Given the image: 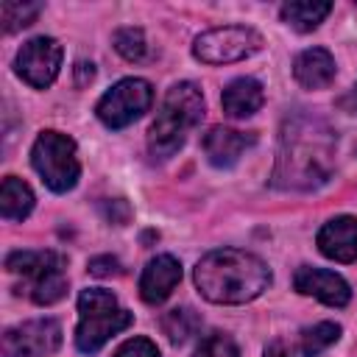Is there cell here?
Returning a JSON list of instances; mask_svg holds the SVG:
<instances>
[{
  "label": "cell",
  "mask_w": 357,
  "mask_h": 357,
  "mask_svg": "<svg viewBox=\"0 0 357 357\" xmlns=\"http://www.w3.org/2000/svg\"><path fill=\"white\" fill-rule=\"evenodd\" d=\"M335 131L315 114L296 112L282 126L273 184L282 190H315L332 173Z\"/></svg>",
  "instance_id": "cell-1"
},
{
  "label": "cell",
  "mask_w": 357,
  "mask_h": 357,
  "mask_svg": "<svg viewBox=\"0 0 357 357\" xmlns=\"http://www.w3.org/2000/svg\"><path fill=\"white\" fill-rule=\"evenodd\" d=\"M192 279L198 293L212 304H245L268 290L271 271L251 251L218 248L198 259Z\"/></svg>",
  "instance_id": "cell-2"
},
{
  "label": "cell",
  "mask_w": 357,
  "mask_h": 357,
  "mask_svg": "<svg viewBox=\"0 0 357 357\" xmlns=\"http://www.w3.org/2000/svg\"><path fill=\"white\" fill-rule=\"evenodd\" d=\"M204 117V95L192 81H178L167 89L162 109L148 128V148L156 159L173 156Z\"/></svg>",
  "instance_id": "cell-3"
},
{
  "label": "cell",
  "mask_w": 357,
  "mask_h": 357,
  "mask_svg": "<svg viewBox=\"0 0 357 357\" xmlns=\"http://www.w3.org/2000/svg\"><path fill=\"white\" fill-rule=\"evenodd\" d=\"M134 315L117 304V298L103 287H86L78 296V326L75 346L84 354H95L103 349L109 337L128 329Z\"/></svg>",
  "instance_id": "cell-4"
},
{
  "label": "cell",
  "mask_w": 357,
  "mask_h": 357,
  "mask_svg": "<svg viewBox=\"0 0 357 357\" xmlns=\"http://www.w3.org/2000/svg\"><path fill=\"white\" fill-rule=\"evenodd\" d=\"M8 273L22 276L17 293H25L33 304H56L67 296L64 257L56 251H14L6 257Z\"/></svg>",
  "instance_id": "cell-5"
},
{
  "label": "cell",
  "mask_w": 357,
  "mask_h": 357,
  "mask_svg": "<svg viewBox=\"0 0 357 357\" xmlns=\"http://www.w3.org/2000/svg\"><path fill=\"white\" fill-rule=\"evenodd\" d=\"M31 165L53 192H67L78 184L81 165L75 142L61 131H42L31 148Z\"/></svg>",
  "instance_id": "cell-6"
},
{
  "label": "cell",
  "mask_w": 357,
  "mask_h": 357,
  "mask_svg": "<svg viewBox=\"0 0 357 357\" xmlns=\"http://www.w3.org/2000/svg\"><path fill=\"white\" fill-rule=\"evenodd\" d=\"M262 47V36L248 25H223L209 28L195 36L192 53L204 64H231L240 59L254 56Z\"/></svg>",
  "instance_id": "cell-7"
},
{
  "label": "cell",
  "mask_w": 357,
  "mask_h": 357,
  "mask_svg": "<svg viewBox=\"0 0 357 357\" xmlns=\"http://www.w3.org/2000/svg\"><path fill=\"white\" fill-rule=\"evenodd\" d=\"M153 103V89L145 78H123L117 81L95 106L100 123L106 128H126L139 120Z\"/></svg>",
  "instance_id": "cell-8"
},
{
  "label": "cell",
  "mask_w": 357,
  "mask_h": 357,
  "mask_svg": "<svg viewBox=\"0 0 357 357\" xmlns=\"http://www.w3.org/2000/svg\"><path fill=\"white\" fill-rule=\"evenodd\" d=\"M61 346V326L53 318H33L3 332V357H47Z\"/></svg>",
  "instance_id": "cell-9"
},
{
  "label": "cell",
  "mask_w": 357,
  "mask_h": 357,
  "mask_svg": "<svg viewBox=\"0 0 357 357\" xmlns=\"http://www.w3.org/2000/svg\"><path fill=\"white\" fill-rule=\"evenodd\" d=\"M59 67H61V45L53 39V36H33L28 39L17 59H14V70L17 75L33 86V89H45L56 81L59 75Z\"/></svg>",
  "instance_id": "cell-10"
},
{
  "label": "cell",
  "mask_w": 357,
  "mask_h": 357,
  "mask_svg": "<svg viewBox=\"0 0 357 357\" xmlns=\"http://www.w3.org/2000/svg\"><path fill=\"white\" fill-rule=\"evenodd\" d=\"M293 287L301 296H312L326 307H346L351 298V290L343 276H337L335 271H326V268H312V265H301L296 271Z\"/></svg>",
  "instance_id": "cell-11"
},
{
  "label": "cell",
  "mask_w": 357,
  "mask_h": 357,
  "mask_svg": "<svg viewBox=\"0 0 357 357\" xmlns=\"http://www.w3.org/2000/svg\"><path fill=\"white\" fill-rule=\"evenodd\" d=\"M257 142V137L251 131H234V128H223L215 126L204 134V153L215 167H231L240 162V156Z\"/></svg>",
  "instance_id": "cell-12"
},
{
  "label": "cell",
  "mask_w": 357,
  "mask_h": 357,
  "mask_svg": "<svg viewBox=\"0 0 357 357\" xmlns=\"http://www.w3.org/2000/svg\"><path fill=\"white\" fill-rule=\"evenodd\" d=\"M178 282H181L178 259L170 254H159L145 265V271L139 276V296L145 304H162Z\"/></svg>",
  "instance_id": "cell-13"
},
{
  "label": "cell",
  "mask_w": 357,
  "mask_h": 357,
  "mask_svg": "<svg viewBox=\"0 0 357 357\" xmlns=\"http://www.w3.org/2000/svg\"><path fill=\"white\" fill-rule=\"evenodd\" d=\"M318 248L324 257L335 262H354L357 259V218L340 215L321 226Z\"/></svg>",
  "instance_id": "cell-14"
},
{
  "label": "cell",
  "mask_w": 357,
  "mask_h": 357,
  "mask_svg": "<svg viewBox=\"0 0 357 357\" xmlns=\"http://www.w3.org/2000/svg\"><path fill=\"white\" fill-rule=\"evenodd\" d=\"M293 75L304 89H324L335 81V59L324 47H307L296 56Z\"/></svg>",
  "instance_id": "cell-15"
},
{
  "label": "cell",
  "mask_w": 357,
  "mask_h": 357,
  "mask_svg": "<svg viewBox=\"0 0 357 357\" xmlns=\"http://www.w3.org/2000/svg\"><path fill=\"white\" fill-rule=\"evenodd\" d=\"M220 103H223V112L229 117H251L254 112L262 109L265 103V92H262V84L257 78H234L223 95H220Z\"/></svg>",
  "instance_id": "cell-16"
},
{
  "label": "cell",
  "mask_w": 357,
  "mask_h": 357,
  "mask_svg": "<svg viewBox=\"0 0 357 357\" xmlns=\"http://www.w3.org/2000/svg\"><path fill=\"white\" fill-rule=\"evenodd\" d=\"M33 209V192L31 187L17 178V176H6L3 187H0V215L6 220H25Z\"/></svg>",
  "instance_id": "cell-17"
},
{
  "label": "cell",
  "mask_w": 357,
  "mask_h": 357,
  "mask_svg": "<svg viewBox=\"0 0 357 357\" xmlns=\"http://www.w3.org/2000/svg\"><path fill=\"white\" fill-rule=\"evenodd\" d=\"M332 11V3H315V0H293V3H284L282 6V20L296 28L298 33H307V31H315L326 14Z\"/></svg>",
  "instance_id": "cell-18"
},
{
  "label": "cell",
  "mask_w": 357,
  "mask_h": 357,
  "mask_svg": "<svg viewBox=\"0 0 357 357\" xmlns=\"http://www.w3.org/2000/svg\"><path fill=\"white\" fill-rule=\"evenodd\" d=\"M201 329V315L192 307H176L162 315V332L170 343H187Z\"/></svg>",
  "instance_id": "cell-19"
},
{
  "label": "cell",
  "mask_w": 357,
  "mask_h": 357,
  "mask_svg": "<svg viewBox=\"0 0 357 357\" xmlns=\"http://www.w3.org/2000/svg\"><path fill=\"white\" fill-rule=\"evenodd\" d=\"M340 337V326L332 324V321H321V324H312L307 329H301V337H298V351L304 357H318L324 354L332 343H337Z\"/></svg>",
  "instance_id": "cell-20"
},
{
  "label": "cell",
  "mask_w": 357,
  "mask_h": 357,
  "mask_svg": "<svg viewBox=\"0 0 357 357\" xmlns=\"http://www.w3.org/2000/svg\"><path fill=\"white\" fill-rule=\"evenodd\" d=\"M42 6L39 3H17V0H6L0 6V22L6 33H14L20 28H28L36 17H39Z\"/></svg>",
  "instance_id": "cell-21"
},
{
  "label": "cell",
  "mask_w": 357,
  "mask_h": 357,
  "mask_svg": "<svg viewBox=\"0 0 357 357\" xmlns=\"http://www.w3.org/2000/svg\"><path fill=\"white\" fill-rule=\"evenodd\" d=\"M114 50L126 59V61H145L148 56V42H145V33L142 28H117L114 31Z\"/></svg>",
  "instance_id": "cell-22"
},
{
  "label": "cell",
  "mask_w": 357,
  "mask_h": 357,
  "mask_svg": "<svg viewBox=\"0 0 357 357\" xmlns=\"http://www.w3.org/2000/svg\"><path fill=\"white\" fill-rule=\"evenodd\" d=\"M192 357H240V351H237V343L229 335L212 332L201 340V346L195 349Z\"/></svg>",
  "instance_id": "cell-23"
},
{
  "label": "cell",
  "mask_w": 357,
  "mask_h": 357,
  "mask_svg": "<svg viewBox=\"0 0 357 357\" xmlns=\"http://www.w3.org/2000/svg\"><path fill=\"white\" fill-rule=\"evenodd\" d=\"M112 357H159V349H156V343L148 340V337H131V340H126Z\"/></svg>",
  "instance_id": "cell-24"
},
{
  "label": "cell",
  "mask_w": 357,
  "mask_h": 357,
  "mask_svg": "<svg viewBox=\"0 0 357 357\" xmlns=\"http://www.w3.org/2000/svg\"><path fill=\"white\" fill-rule=\"evenodd\" d=\"M89 273L92 276H117V273H123V268H120L117 257L103 254V257H92L89 259Z\"/></svg>",
  "instance_id": "cell-25"
},
{
  "label": "cell",
  "mask_w": 357,
  "mask_h": 357,
  "mask_svg": "<svg viewBox=\"0 0 357 357\" xmlns=\"http://www.w3.org/2000/svg\"><path fill=\"white\" fill-rule=\"evenodd\" d=\"M103 215H106L114 226H123V223H128L131 209H128V204H126L123 198H114V201H106V204H103Z\"/></svg>",
  "instance_id": "cell-26"
},
{
  "label": "cell",
  "mask_w": 357,
  "mask_h": 357,
  "mask_svg": "<svg viewBox=\"0 0 357 357\" xmlns=\"http://www.w3.org/2000/svg\"><path fill=\"white\" fill-rule=\"evenodd\" d=\"M75 73H78V86H84L86 81H92V78H95V67H92V61H89V64H86V61H78Z\"/></svg>",
  "instance_id": "cell-27"
},
{
  "label": "cell",
  "mask_w": 357,
  "mask_h": 357,
  "mask_svg": "<svg viewBox=\"0 0 357 357\" xmlns=\"http://www.w3.org/2000/svg\"><path fill=\"white\" fill-rule=\"evenodd\" d=\"M337 106H340V109H346V112H357V84L351 86V92H349V95H343V98L337 100Z\"/></svg>",
  "instance_id": "cell-28"
},
{
  "label": "cell",
  "mask_w": 357,
  "mask_h": 357,
  "mask_svg": "<svg viewBox=\"0 0 357 357\" xmlns=\"http://www.w3.org/2000/svg\"><path fill=\"white\" fill-rule=\"evenodd\" d=\"M262 357H290L287 351H284V346L282 343H271L268 349H265V354Z\"/></svg>",
  "instance_id": "cell-29"
}]
</instances>
